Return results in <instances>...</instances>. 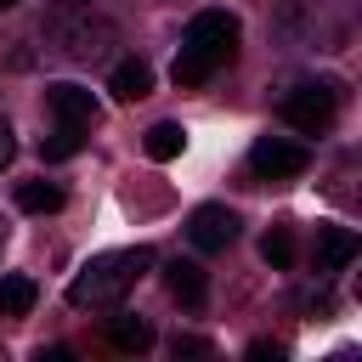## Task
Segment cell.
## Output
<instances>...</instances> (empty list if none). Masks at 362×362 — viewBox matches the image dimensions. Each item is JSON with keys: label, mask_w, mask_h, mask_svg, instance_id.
Here are the masks:
<instances>
[{"label": "cell", "mask_w": 362, "mask_h": 362, "mask_svg": "<svg viewBox=\"0 0 362 362\" xmlns=\"http://www.w3.org/2000/svg\"><path fill=\"white\" fill-rule=\"evenodd\" d=\"M238 51V17L232 11H198L187 23V40H181V57H175V85L192 90L204 79H215V68H226Z\"/></svg>", "instance_id": "obj_1"}, {"label": "cell", "mask_w": 362, "mask_h": 362, "mask_svg": "<svg viewBox=\"0 0 362 362\" xmlns=\"http://www.w3.org/2000/svg\"><path fill=\"white\" fill-rule=\"evenodd\" d=\"M153 266V249H113V255H96V260H85L79 272H74V283H68V305H119L130 288H136V277Z\"/></svg>", "instance_id": "obj_2"}, {"label": "cell", "mask_w": 362, "mask_h": 362, "mask_svg": "<svg viewBox=\"0 0 362 362\" xmlns=\"http://www.w3.org/2000/svg\"><path fill=\"white\" fill-rule=\"evenodd\" d=\"M51 40H57V51H62V57L90 62V57H102V51H107L113 28H107L102 17H51Z\"/></svg>", "instance_id": "obj_3"}, {"label": "cell", "mask_w": 362, "mask_h": 362, "mask_svg": "<svg viewBox=\"0 0 362 362\" xmlns=\"http://www.w3.org/2000/svg\"><path fill=\"white\" fill-rule=\"evenodd\" d=\"M283 119L300 130V136H322L334 124V85H294L283 96Z\"/></svg>", "instance_id": "obj_4"}, {"label": "cell", "mask_w": 362, "mask_h": 362, "mask_svg": "<svg viewBox=\"0 0 362 362\" xmlns=\"http://www.w3.org/2000/svg\"><path fill=\"white\" fill-rule=\"evenodd\" d=\"M305 164H311V153L300 141H283V136H260L249 147V170L260 181H294V175H305Z\"/></svg>", "instance_id": "obj_5"}, {"label": "cell", "mask_w": 362, "mask_h": 362, "mask_svg": "<svg viewBox=\"0 0 362 362\" xmlns=\"http://www.w3.org/2000/svg\"><path fill=\"white\" fill-rule=\"evenodd\" d=\"M187 238H192V249H204V255H221V249L238 238V215H232L226 204H204V209H192V221H187Z\"/></svg>", "instance_id": "obj_6"}, {"label": "cell", "mask_w": 362, "mask_h": 362, "mask_svg": "<svg viewBox=\"0 0 362 362\" xmlns=\"http://www.w3.org/2000/svg\"><path fill=\"white\" fill-rule=\"evenodd\" d=\"M45 102H51L57 124H79V130H90V124H96V96H90L85 85H51V90H45Z\"/></svg>", "instance_id": "obj_7"}, {"label": "cell", "mask_w": 362, "mask_h": 362, "mask_svg": "<svg viewBox=\"0 0 362 362\" xmlns=\"http://www.w3.org/2000/svg\"><path fill=\"white\" fill-rule=\"evenodd\" d=\"M356 249H362V238L351 232V226H317V272L328 277V272H345L351 260H356Z\"/></svg>", "instance_id": "obj_8"}, {"label": "cell", "mask_w": 362, "mask_h": 362, "mask_svg": "<svg viewBox=\"0 0 362 362\" xmlns=\"http://www.w3.org/2000/svg\"><path fill=\"white\" fill-rule=\"evenodd\" d=\"M164 283H170V294H175L187 311H198V305H204V294H209V283H204V266H198V260H170V266H164Z\"/></svg>", "instance_id": "obj_9"}, {"label": "cell", "mask_w": 362, "mask_h": 362, "mask_svg": "<svg viewBox=\"0 0 362 362\" xmlns=\"http://www.w3.org/2000/svg\"><path fill=\"white\" fill-rule=\"evenodd\" d=\"M107 90H113L119 102H141V96L153 90V68H147L141 57H130V62H119V68H113V79H107Z\"/></svg>", "instance_id": "obj_10"}, {"label": "cell", "mask_w": 362, "mask_h": 362, "mask_svg": "<svg viewBox=\"0 0 362 362\" xmlns=\"http://www.w3.org/2000/svg\"><path fill=\"white\" fill-rule=\"evenodd\" d=\"M40 300L34 277H0V317H28Z\"/></svg>", "instance_id": "obj_11"}, {"label": "cell", "mask_w": 362, "mask_h": 362, "mask_svg": "<svg viewBox=\"0 0 362 362\" xmlns=\"http://www.w3.org/2000/svg\"><path fill=\"white\" fill-rule=\"evenodd\" d=\"M141 147H147V158H158V164H164V158H181L187 130H181V124H170V119H158V124L147 130V141H141Z\"/></svg>", "instance_id": "obj_12"}, {"label": "cell", "mask_w": 362, "mask_h": 362, "mask_svg": "<svg viewBox=\"0 0 362 362\" xmlns=\"http://www.w3.org/2000/svg\"><path fill=\"white\" fill-rule=\"evenodd\" d=\"M107 339H113V351H147L153 345V322L147 317H113Z\"/></svg>", "instance_id": "obj_13"}, {"label": "cell", "mask_w": 362, "mask_h": 362, "mask_svg": "<svg viewBox=\"0 0 362 362\" xmlns=\"http://www.w3.org/2000/svg\"><path fill=\"white\" fill-rule=\"evenodd\" d=\"M17 204H23L28 215H51V209H62V187H51V181H23V187H17Z\"/></svg>", "instance_id": "obj_14"}, {"label": "cell", "mask_w": 362, "mask_h": 362, "mask_svg": "<svg viewBox=\"0 0 362 362\" xmlns=\"http://www.w3.org/2000/svg\"><path fill=\"white\" fill-rule=\"evenodd\" d=\"M260 255H266L272 272H288V266H294V238H288V226H272V232L260 238Z\"/></svg>", "instance_id": "obj_15"}, {"label": "cell", "mask_w": 362, "mask_h": 362, "mask_svg": "<svg viewBox=\"0 0 362 362\" xmlns=\"http://www.w3.org/2000/svg\"><path fill=\"white\" fill-rule=\"evenodd\" d=\"M79 147H85V130H79V124H57V130L40 141V153H45V158H74Z\"/></svg>", "instance_id": "obj_16"}, {"label": "cell", "mask_w": 362, "mask_h": 362, "mask_svg": "<svg viewBox=\"0 0 362 362\" xmlns=\"http://www.w3.org/2000/svg\"><path fill=\"white\" fill-rule=\"evenodd\" d=\"M11 158H17V130H11L6 119H0V170H6Z\"/></svg>", "instance_id": "obj_17"}, {"label": "cell", "mask_w": 362, "mask_h": 362, "mask_svg": "<svg viewBox=\"0 0 362 362\" xmlns=\"http://www.w3.org/2000/svg\"><path fill=\"white\" fill-rule=\"evenodd\" d=\"M249 356H255V362H266V356L277 362V356H283V345H277V339H255V345H249Z\"/></svg>", "instance_id": "obj_18"}, {"label": "cell", "mask_w": 362, "mask_h": 362, "mask_svg": "<svg viewBox=\"0 0 362 362\" xmlns=\"http://www.w3.org/2000/svg\"><path fill=\"white\" fill-rule=\"evenodd\" d=\"M11 6H17V0H0V11H11Z\"/></svg>", "instance_id": "obj_19"}, {"label": "cell", "mask_w": 362, "mask_h": 362, "mask_svg": "<svg viewBox=\"0 0 362 362\" xmlns=\"http://www.w3.org/2000/svg\"><path fill=\"white\" fill-rule=\"evenodd\" d=\"M0 249H6V226H0Z\"/></svg>", "instance_id": "obj_20"}]
</instances>
